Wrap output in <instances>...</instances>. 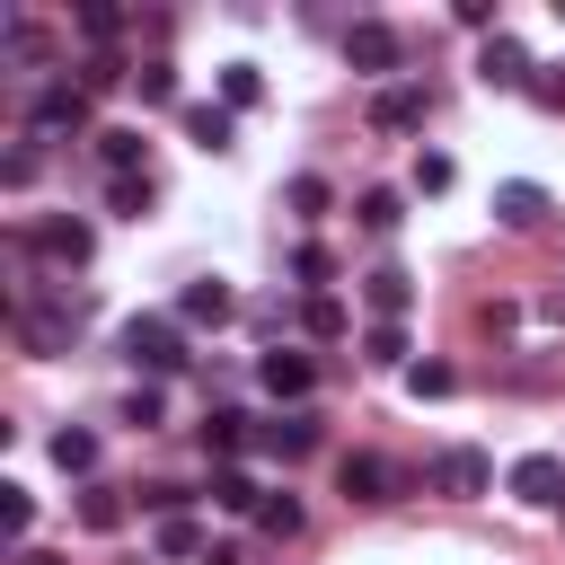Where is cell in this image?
<instances>
[{
    "label": "cell",
    "instance_id": "obj_1",
    "mask_svg": "<svg viewBox=\"0 0 565 565\" xmlns=\"http://www.w3.org/2000/svg\"><path fill=\"white\" fill-rule=\"evenodd\" d=\"M124 362L150 371V380L177 371V362H185V327H177V318H132V327H124Z\"/></svg>",
    "mask_w": 565,
    "mask_h": 565
},
{
    "label": "cell",
    "instance_id": "obj_2",
    "mask_svg": "<svg viewBox=\"0 0 565 565\" xmlns=\"http://www.w3.org/2000/svg\"><path fill=\"white\" fill-rule=\"evenodd\" d=\"M486 486H494V459H486V450L450 441V450L433 459V494H459V503H468V494H486Z\"/></svg>",
    "mask_w": 565,
    "mask_h": 565
},
{
    "label": "cell",
    "instance_id": "obj_3",
    "mask_svg": "<svg viewBox=\"0 0 565 565\" xmlns=\"http://www.w3.org/2000/svg\"><path fill=\"white\" fill-rule=\"evenodd\" d=\"M512 503H530V512H547V503H565V459H547V450H530V459H512Z\"/></svg>",
    "mask_w": 565,
    "mask_h": 565
},
{
    "label": "cell",
    "instance_id": "obj_4",
    "mask_svg": "<svg viewBox=\"0 0 565 565\" xmlns=\"http://www.w3.org/2000/svg\"><path fill=\"white\" fill-rule=\"evenodd\" d=\"M62 132H88V88H44L35 97V141H62Z\"/></svg>",
    "mask_w": 565,
    "mask_h": 565
},
{
    "label": "cell",
    "instance_id": "obj_5",
    "mask_svg": "<svg viewBox=\"0 0 565 565\" xmlns=\"http://www.w3.org/2000/svg\"><path fill=\"white\" fill-rule=\"evenodd\" d=\"M344 62H353V71H397V26H380V18H353V35H344Z\"/></svg>",
    "mask_w": 565,
    "mask_h": 565
},
{
    "label": "cell",
    "instance_id": "obj_6",
    "mask_svg": "<svg viewBox=\"0 0 565 565\" xmlns=\"http://www.w3.org/2000/svg\"><path fill=\"white\" fill-rule=\"evenodd\" d=\"M477 79H486V88H530L539 71H530V53H521L512 35H486V53H477Z\"/></svg>",
    "mask_w": 565,
    "mask_h": 565
},
{
    "label": "cell",
    "instance_id": "obj_7",
    "mask_svg": "<svg viewBox=\"0 0 565 565\" xmlns=\"http://www.w3.org/2000/svg\"><path fill=\"white\" fill-rule=\"evenodd\" d=\"M230 309H238V300H230V282H212V274H203V282H185L177 327H230Z\"/></svg>",
    "mask_w": 565,
    "mask_h": 565
},
{
    "label": "cell",
    "instance_id": "obj_8",
    "mask_svg": "<svg viewBox=\"0 0 565 565\" xmlns=\"http://www.w3.org/2000/svg\"><path fill=\"white\" fill-rule=\"evenodd\" d=\"M26 247H35V256H53V265H88V230H79V221H35V230H26Z\"/></svg>",
    "mask_w": 565,
    "mask_h": 565
},
{
    "label": "cell",
    "instance_id": "obj_9",
    "mask_svg": "<svg viewBox=\"0 0 565 565\" xmlns=\"http://www.w3.org/2000/svg\"><path fill=\"white\" fill-rule=\"evenodd\" d=\"M371 132H424V97L415 88H380L371 97Z\"/></svg>",
    "mask_w": 565,
    "mask_h": 565
},
{
    "label": "cell",
    "instance_id": "obj_10",
    "mask_svg": "<svg viewBox=\"0 0 565 565\" xmlns=\"http://www.w3.org/2000/svg\"><path fill=\"white\" fill-rule=\"evenodd\" d=\"M494 221H503V230H539V221H547V194L512 177V185H494Z\"/></svg>",
    "mask_w": 565,
    "mask_h": 565
},
{
    "label": "cell",
    "instance_id": "obj_11",
    "mask_svg": "<svg viewBox=\"0 0 565 565\" xmlns=\"http://www.w3.org/2000/svg\"><path fill=\"white\" fill-rule=\"evenodd\" d=\"M362 300H371L380 318H406V300H415V282H406V265H371V274H362Z\"/></svg>",
    "mask_w": 565,
    "mask_h": 565
},
{
    "label": "cell",
    "instance_id": "obj_12",
    "mask_svg": "<svg viewBox=\"0 0 565 565\" xmlns=\"http://www.w3.org/2000/svg\"><path fill=\"white\" fill-rule=\"evenodd\" d=\"M256 450H274V459H309V450H318V424H309V415H274V424L256 433Z\"/></svg>",
    "mask_w": 565,
    "mask_h": 565
},
{
    "label": "cell",
    "instance_id": "obj_13",
    "mask_svg": "<svg viewBox=\"0 0 565 565\" xmlns=\"http://www.w3.org/2000/svg\"><path fill=\"white\" fill-rule=\"evenodd\" d=\"M256 380H265L274 397H309V380H318V371H309V353H265V362H256Z\"/></svg>",
    "mask_w": 565,
    "mask_h": 565
},
{
    "label": "cell",
    "instance_id": "obj_14",
    "mask_svg": "<svg viewBox=\"0 0 565 565\" xmlns=\"http://www.w3.org/2000/svg\"><path fill=\"white\" fill-rule=\"evenodd\" d=\"M335 486H344V494H353V503H388V468H380V459H371V450H353V459H344V468H335Z\"/></svg>",
    "mask_w": 565,
    "mask_h": 565
},
{
    "label": "cell",
    "instance_id": "obj_15",
    "mask_svg": "<svg viewBox=\"0 0 565 565\" xmlns=\"http://www.w3.org/2000/svg\"><path fill=\"white\" fill-rule=\"evenodd\" d=\"M53 468H62V477H88V468H97V433H88V424H62V433H53Z\"/></svg>",
    "mask_w": 565,
    "mask_h": 565
},
{
    "label": "cell",
    "instance_id": "obj_16",
    "mask_svg": "<svg viewBox=\"0 0 565 565\" xmlns=\"http://www.w3.org/2000/svg\"><path fill=\"white\" fill-rule=\"evenodd\" d=\"M185 141H203V150H230V141H238L230 106H185Z\"/></svg>",
    "mask_w": 565,
    "mask_h": 565
},
{
    "label": "cell",
    "instance_id": "obj_17",
    "mask_svg": "<svg viewBox=\"0 0 565 565\" xmlns=\"http://www.w3.org/2000/svg\"><path fill=\"white\" fill-rule=\"evenodd\" d=\"M97 159H106L115 177H141V132H132V124H106V132H97Z\"/></svg>",
    "mask_w": 565,
    "mask_h": 565
},
{
    "label": "cell",
    "instance_id": "obj_18",
    "mask_svg": "<svg viewBox=\"0 0 565 565\" xmlns=\"http://www.w3.org/2000/svg\"><path fill=\"white\" fill-rule=\"evenodd\" d=\"M256 97H265V71H256V62H230V71H221V106L238 115V106H256Z\"/></svg>",
    "mask_w": 565,
    "mask_h": 565
},
{
    "label": "cell",
    "instance_id": "obj_19",
    "mask_svg": "<svg viewBox=\"0 0 565 565\" xmlns=\"http://www.w3.org/2000/svg\"><path fill=\"white\" fill-rule=\"evenodd\" d=\"M203 450H221V459H230V450H247V415L212 406V415H203Z\"/></svg>",
    "mask_w": 565,
    "mask_h": 565
},
{
    "label": "cell",
    "instance_id": "obj_20",
    "mask_svg": "<svg viewBox=\"0 0 565 565\" xmlns=\"http://www.w3.org/2000/svg\"><path fill=\"white\" fill-rule=\"evenodd\" d=\"M450 388H459L450 362H406V397H450Z\"/></svg>",
    "mask_w": 565,
    "mask_h": 565
},
{
    "label": "cell",
    "instance_id": "obj_21",
    "mask_svg": "<svg viewBox=\"0 0 565 565\" xmlns=\"http://www.w3.org/2000/svg\"><path fill=\"white\" fill-rule=\"evenodd\" d=\"M212 503H221V512H256L265 494L247 486V468H221V477H212Z\"/></svg>",
    "mask_w": 565,
    "mask_h": 565
},
{
    "label": "cell",
    "instance_id": "obj_22",
    "mask_svg": "<svg viewBox=\"0 0 565 565\" xmlns=\"http://www.w3.org/2000/svg\"><path fill=\"white\" fill-rule=\"evenodd\" d=\"M79 521H88V530H124V494H115V486H88V494H79Z\"/></svg>",
    "mask_w": 565,
    "mask_h": 565
},
{
    "label": "cell",
    "instance_id": "obj_23",
    "mask_svg": "<svg viewBox=\"0 0 565 565\" xmlns=\"http://www.w3.org/2000/svg\"><path fill=\"white\" fill-rule=\"evenodd\" d=\"M256 530H265V539H291V530H300V494H265V503H256Z\"/></svg>",
    "mask_w": 565,
    "mask_h": 565
},
{
    "label": "cell",
    "instance_id": "obj_24",
    "mask_svg": "<svg viewBox=\"0 0 565 565\" xmlns=\"http://www.w3.org/2000/svg\"><path fill=\"white\" fill-rule=\"evenodd\" d=\"M159 556H212V539H203V530L177 512V521H159Z\"/></svg>",
    "mask_w": 565,
    "mask_h": 565
},
{
    "label": "cell",
    "instance_id": "obj_25",
    "mask_svg": "<svg viewBox=\"0 0 565 565\" xmlns=\"http://www.w3.org/2000/svg\"><path fill=\"white\" fill-rule=\"evenodd\" d=\"M79 35H88V44H115V35H124V9H115V0H88V9H79Z\"/></svg>",
    "mask_w": 565,
    "mask_h": 565
},
{
    "label": "cell",
    "instance_id": "obj_26",
    "mask_svg": "<svg viewBox=\"0 0 565 565\" xmlns=\"http://www.w3.org/2000/svg\"><path fill=\"white\" fill-rule=\"evenodd\" d=\"M397 221H406V203H397L388 185H371V194H362V230H380V238H388Z\"/></svg>",
    "mask_w": 565,
    "mask_h": 565
},
{
    "label": "cell",
    "instance_id": "obj_27",
    "mask_svg": "<svg viewBox=\"0 0 565 565\" xmlns=\"http://www.w3.org/2000/svg\"><path fill=\"white\" fill-rule=\"evenodd\" d=\"M18 335H26V353H62L71 344V318H18Z\"/></svg>",
    "mask_w": 565,
    "mask_h": 565
},
{
    "label": "cell",
    "instance_id": "obj_28",
    "mask_svg": "<svg viewBox=\"0 0 565 565\" xmlns=\"http://www.w3.org/2000/svg\"><path fill=\"white\" fill-rule=\"evenodd\" d=\"M44 53H53V35L26 26V18H9V62H44Z\"/></svg>",
    "mask_w": 565,
    "mask_h": 565
},
{
    "label": "cell",
    "instance_id": "obj_29",
    "mask_svg": "<svg viewBox=\"0 0 565 565\" xmlns=\"http://www.w3.org/2000/svg\"><path fill=\"white\" fill-rule=\"evenodd\" d=\"M132 88H141V106H168V97H177V71H168V62H141Z\"/></svg>",
    "mask_w": 565,
    "mask_h": 565
},
{
    "label": "cell",
    "instance_id": "obj_30",
    "mask_svg": "<svg viewBox=\"0 0 565 565\" xmlns=\"http://www.w3.org/2000/svg\"><path fill=\"white\" fill-rule=\"evenodd\" d=\"M106 203H115L124 221H141V212H150V177H115V185H106Z\"/></svg>",
    "mask_w": 565,
    "mask_h": 565
},
{
    "label": "cell",
    "instance_id": "obj_31",
    "mask_svg": "<svg viewBox=\"0 0 565 565\" xmlns=\"http://www.w3.org/2000/svg\"><path fill=\"white\" fill-rule=\"evenodd\" d=\"M300 327H309V335H318V344H335V335H344V309H335V300H327V291H318V300H309V309H300Z\"/></svg>",
    "mask_w": 565,
    "mask_h": 565
},
{
    "label": "cell",
    "instance_id": "obj_32",
    "mask_svg": "<svg viewBox=\"0 0 565 565\" xmlns=\"http://www.w3.org/2000/svg\"><path fill=\"white\" fill-rule=\"evenodd\" d=\"M362 353H371V362H406V327H397V318H380V327L362 335Z\"/></svg>",
    "mask_w": 565,
    "mask_h": 565
},
{
    "label": "cell",
    "instance_id": "obj_33",
    "mask_svg": "<svg viewBox=\"0 0 565 565\" xmlns=\"http://www.w3.org/2000/svg\"><path fill=\"white\" fill-rule=\"evenodd\" d=\"M26 521H35V494H26V486H0V530L26 539Z\"/></svg>",
    "mask_w": 565,
    "mask_h": 565
},
{
    "label": "cell",
    "instance_id": "obj_34",
    "mask_svg": "<svg viewBox=\"0 0 565 565\" xmlns=\"http://www.w3.org/2000/svg\"><path fill=\"white\" fill-rule=\"evenodd\" d=\"M124 79H132V71H124V62H115V53H97V62H88V71H79V88H88V97H106V88H124Z\"/></svg>",
    "mask_w": 565,
    "mask_h": 565
},
{
    "label": "cell",
    "instance_id": "obj_35",
    "mask_svg": "<svg viewBox=\"0 0 565 565\" xmlns=\"http://www.w3.org/2000/svg\"><path fill=\"white\" fill-rule=\"evenodd\" d=\"M450 177H459V168H450L441 150H424V159H415V194H450Z\"/></svg>",
    "mask_w": 565,
    "mask_h": 565
},
{
    "label": "cell",
    "instance_id": "obj_36",
    "mask_svg": "<svg viewBox=\"0 0 565 565\" xmlns=\"http://www.w3.org/2000/svg\"><path fill=\"white\" fill-rule=\"evenodd\" d=\"M291 274H300V282H335V256H327V247H318V238H309V247H300V256H291Z\"/></svg>",
    "mask_w": 565,
    "mask_h": 565
},
{
    "label": "cell",
    "instance_id": "obj_37",
    "mask_svg": "<svg viewBox=\"0 0 565 565\" xmlns=\"http://www.w3.org/2000/svg\"><path fill=\"white\" fill-rule=\"evenodd\" d=\"M124 424H141V433H150V424H159V388H150V380H141V388H132V397H124Z\"/></svg>",
    "mask_w": 565,
    "mask_h": 565
},
{
    "label": "cell",
    "instance_id": "obj_38",
    "mask_svg": "<svg viewBox=\"0 0 565 565\" xmlns=\"http://www.w3.org/2000/svg\"><path fill=\"white\" fill-rule=\"evenodd\" d=\"M291 212H327V177H291Z\"/></svg>",
    "mask_w": 565,
    "mask_h": 565
},
{
    "label": "cell",
    "instance_id": "obj_39",
    "mask_svg": "<svg viewBox=\"0 0 565 565\" xmlns=\"http://www.w3.org/2000/svg\"><path fill=\"white\" fill-rule=\"evenodd\" d=\"M530 97H539V106H565V79L547 71V79H530Z\"/></svg>",
    "mask_w": 565,
    "mask_h": 565
},
{
    "label": "cell",
    "instance_id": "obj_40",
    "mask_svg": "<svg viewBox=\"0 0 565 565\" xmlns=\"http://www.w3.org/2000/svg\"><path fill=\"white\" fill-rule=\"evenodd\" d=\"M203 565H247V547H212V556H203Z\"/></svg>",
    "mask_w": 565,
    "mask_h": 565
},
{
    "label": "cell",
    "instance_id": "obj_41",
    "mask_svg": "<svg viewBox=\"0 0 565 565\" xmlns=\"http://www.w3.org/2000/svg\"><path fill=\"white\" fill-rule=\"evenodd\" d=\"M18 565H62V556H18Z\"/></svg>",
    "mask_w": 565,
    "mask_h": 565
}]
</instances>
